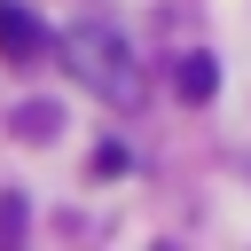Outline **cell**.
<instances>
[{
	"label": "cell",
	"instance_id": "cell-3",
	"mask_svg": "<svg viewBox=\"0 0 251 251\" xmlns=\"http://www.w3.org/2000/svg\"><path fill=\"white\" fill-rule=\"evenodd\" d=\"M173 86H180V102H212L220 63H212V55H180V63H173Z\"/></svg>",
	"mask_w": 251,
	"mask_h": 251
},
{
	"label": "cell",
	"instance_id": "cell-1",
	"mask_svg": "<svg viewBox=\"0 0 251 251\" xmlns=\"http://www.w3.org/2000/svg\"><path fill=\"white\" fill-rule=\"evenodd\" d=\"M63 63H71V78L94 86L102 102H118V110L141 102V63H133V47H126L110 24H78V31H63Z\"/></svg>",
	"mask_w": 251,
	"mask_h": 251
},
{
	"label": "cell",
	"instance_id": "cell-4",
	"mask_svg": "<svg viewBox=\"0 0 251 251\" xmlns=\"http://www.w3.org/2000/svg\"><path fill=\"white\" fill-rule=\"evenodd\" d=\"M16 133H24V141H47V133H55V110H47V102L16 110Z\"/></svg>",
	"mask_w": 251,
	"mask_h": 251
},
{
	"label": "cell",
	"instance_id": "cell-2",
	"mask_svg": "<svg viewBox=\"0 0 251 251\" xmlns=\"http://www.w3.org/2000/svg\"><path fill=\"white\" fill-rule=\"evenodd\" d=\"M0 55H8V63H31V55H47V24H39L24 0H0Z\"/></svg>",
	"mask_w": 251,
	"mask_h": 251
}]
</instances>
